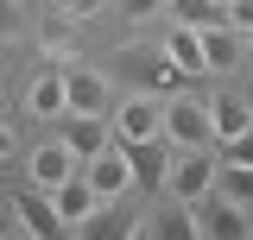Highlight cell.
Returning <instances> with one entry per match:
<instances>
[{
	"mask_svg": "<svg viewBox=\"0 0 253 240\" xmlns=\"http://www.w3.org/2000/svg\"><path fill=\"white\" fill-rule=\"evenodd\" d=\"M165 190L177 202H203L215 190V158H209V146H177V158L165 164Z\"/></svg>",
	"mask_w": 253,
	"mask_h": 240,
	"instance_id": "6da1fadb",
	"label": "cell"
},
{
	"mask_svg": "<svg viewBox=\"0 0 253 240\" xmlns=\"http://www.w3.org/2000/svg\"><path fill=\"white\" fill-rule=\"evenodd\" d=\"M165 133V108L152 95H133V101H114L108 108V139L126 146V139H158Z\"/></svg>",
	"mask_w": 253,
	"mask_h": 240,
	"instance_id": "7a4b0ae2",
	"label": "cell"
},
{
	"mask_svg": "<svg viewBox=\"0 0 253 240\" xmlns=\"http://www.w3.org/2000/svg\"><path fill=\"white\" fill-rule=\"evenodd\" d=\"M190 221H196V234L203 240H241V234H253V221H247V209L241 202H228V196H203V202H190Z\"/></svg>",
	"mask_w": 253,
	"mask_h": 240,
	"instance_id": "3957f363",
	"label": "cell"
},
{
	"mask_svg": "<svg viewBox=\"0 0 253 240\" xmlns=\"http://www.w3.org/2000/svg\"><path fill=\"white\" fill-rule=\"evenodd\" d=\"M13 209H19V234H32V240H57V234H70L63 228V215H57V202H51V190H19L13 196Z\"/></svg>",
	"mask_w": 253,
	"mask_h": 240,
	"instance_id": "277c9868",
	"label": "cell"
},
{
	"mask_svg": "<svg viewBox=\"0 0 253 240\" xmlns=\"http://www.w3.org/2000/svg\"><path fill=\"white\" fill-rule=\"evenodd\" d=\"M165 139H171V146H209V139H215V126H209V108L177 95V101L165 108Z\"/></svg>",
	"mask_w": 253,
	"mask_h": 240,
	"instance_id": "5b68a950",
	"label": "cell"
},
{
	"mask_svg": "<svg viewBox=\"0 0 253 240\" xmlns=\"http://www.w3.org/2000/svg\"><path fill=\"white\" fill-rule=\"evenodd\" d=\"M63 95H70V114H108V108H114L108 82H101L95 70H83L76 57L63 63Z\"/></svg>",
	"mask_w": 253,
	"mask_h": 240,
	"instance_id": "8992f818",
	"label": "cell"
},
{
	"mask_svg": "<svg viewBox=\"0 0 253 240\" xmlns=\"http://www.w3.org/2000/svg\"><path fill=\"white\" fill-rule=\"evenodd\" d=\"M51 202H57V215H63V228L76 234V228H89L95 221V209H101V196H95V183L76 171V177H63L57 190H51Z\"/></svg>",
	"mask_w": 253,
	"mask_h": 240,
	"instance_id": "52a82bcc",
	"label": "cell"
},
{
	"mask_svg": "<svg viewBox=\"0 0 253 240\" xmlns=\"http://www.w3.org/2000/svg\"><path fill=\"white\" fill-rule=\"evenodd\" d=\"M57 120H63V133H57V139L76 152V164H89L101 146H114V139H108V114H70V108H63Z\"/></svg>",
	"mask_w": 253,
	"mask_h": 240,
	"instance_id": "ba28073f",
	"label": "cell"
},
{
	"mask_svg": "<svg viewBox=\"0 0 253 240\" xmlns=\"http://www.w3.org/2000/svg\"><path fill=\"white\" fill-rule=\"evenodd\" d=\"M83 177L95 183V196H101V202H108V196H121L126 183H133V171H126V152H121V146H101L89 164H83Z\"/></svg>",
	"mask_w": 253,
	"mask_h": 240,
	"instance_id": "9c48e42d",
	"label": "cell"
},
{
	"mask_svg": "<svg viewBox=\"0 0 253 240\" xmlns=\"http://www.w3.org/2000/svg\"><path fill=\"white\" fill-rule=\"evenodd\" d=\"M76 171H83V164H76V152L63 146V139H51V146L32 152V183H38V190H57V183L76 177Z\"/></svg>",
	"mask_w": 253,
	"mask_h": 240,
	"instance_id": "30bf717a",
	"label": "cell"
},
{
	"mask_svg": "<svg viewBox=\"0 0 253 240\" xmlns=\"http://www.w3.org/2000/svg\"><path fill=\"white\" fill-rule=\"evenodd\" d=\"M126 171H133V183H165V164H171V152H165V133L158 139H126Z\"/></svg>",
	"mask_w": 253,
	"mask_h": 240,
	"instance_id": "8fae6325",
	"label": "cell"
},
{
	"mask_svg": "<svg viewBox=\"0 0 253 240\" xmlns=\"http://www.w3.org/2000/svg\"><path fill=\"white\" fill-rule=\"evenodd\" d=\"M165 57L177 63L184 76H209V57H203V32H196V26H171V38H165Z\"/></svg>",
	"mask_w": 253,
	"mask_h": 240,
	"instance_id": "7c38bea8",
	"label": "cell"
},
{
	"mask_svg": "<svg viewBox=\"0 0 253 240\" xmlns=\"http://www.w3.org/2000/svg\"><path fill=\"white\" fill-rule=\"evenodd\" d=\"M63 108H70V95H63V70H44V76L26 89V114H32V120H57Z\"/></svg>",
	"mask_w": 253,
	"mask_h": 240,
	"instance_id": "4fadbf2b",
	"label": "cell"
},
{
	"mask_svg": "<svg viewBox=\"0 0 253 240\" xmlns=\"http://www.w3.org/2000/svg\"><path fill=\"white\" fill-rule=\"evenodd\" d=\"M209 126H215V139H241V133H253V108L241 95H215L209 101Z\"/></svg>",
	"mask_w": 253,
	"mask_h": 240,
	"instance_id": "5bb4252c",
	"label": "cell"
},
{
	"mask_svg": "<svg viewBox=\"0 0 253 240\" xmlns=\"http://www.w3.org/2000/svg\"><path fill=\"white\" fill-rule=\"evenodd\" d=\"M215 196L253 209V164H228V158H215Z\"/></svg>",
	"mask_w": 253,
	"mask_h": 240,
	"instance_id": "9a60e30c",
	"label": "cell"
},
{
	"mask_svg": "<svg viewBox=\"0 0 253 240\" xmlns=\"http://www.w3.org/2000/svg\"><path fill=\"white\" fill-rule=\"evenodd\" d=\"M165 6H171V19H177V26H228V0H165Z\"/></svg>",
	"mask_w": 253,
	"mask_h": 240,
	"instance_id": "2e32d148",
	"label": "cell"
},
{
	"mask_svg": "<svg viewBox=\"0 0 253 240\" xmlns=\"http://www.w3.org/2000/svg\"><path fill=\"white\" fill-rule=\"evenodd\" d=\"M203 57H209V70H234V63H241L234 26H203Z\"/></svg>",
	"mask_w": 253,
	"mask_h": 240,
	"instance_id": "e0dca14e",
	"label": "cell"
},
{
	"mask_svg": "<svg viewBox=\"0 0 253 240\" xmlns=\"http://www.w3.org/2000/svg\"><path fill=\"white\" fill-rule=\"evenodd\" d=\"M133 70H139V82H146V89H177V82H184V70L165 57V51H158V57H152V51H139Z\"/></svg>",
	"mask_w": 253,
	"mask_h": 240,
	"instance_id": "ac0fdd59",
	"label": "cell"
},
{
	"mask_svg": "<svg viewBox=\"0 0 253 240\" xmlns=\"http://www.w3.org/2000/svg\"><path fill=\"white\" fill-rule=\"evenodd\" d=\"M38 51H44L51 63H70V57H76V38H70L63 26H44V38H38Z\"/></svg>",
	"mask_w": 253,
	"mask_h": 240,
	"instance_id": "d6986e66",
	"label": "cell"
},
{
	"mask_svg": "<svg viewBox=\"0 0 253 240\" xmlns=\"http://www.w3.org/2000/svg\"><path fill=\"white\" fill-rule=\"evenodd\" d=\"M221 158H228V164H253V133H241V139H221Z\"/></svg>",
	"mask_w": 253,
	"mask_h": 240,
	"instance_id": "ffe728a7",
	"label": "cell"
},
{
	"mask_svg": "<svg viewBox=\"0 0 253 240\" xmlns=\"http://www.w3.org/2000/svg\"><path fill=\"white\" fill-rule=\"evenodd\" d=\"M19 19H26V13H19V0H0V38H13Z\"/></svg>",
	"mask_w": 253,
	"mask_h": 240,
	"instance_id": "44dd1931",
	"label": "cell"
},
{
	"mask_svg": "<svg viewBox=\"0 0 253 240\" xmlns=\"http://www.w3.org/2000/svg\"><path fill=\"white\" fill-rule=\"evenodd\" d=\"M158 6H165V0H121V13H126V19H152Z\"/></svg>",
	"mask_w": 253,
	"mask_h": 240,
	"instance_id": "7402d4cb",
	"label": "cell"
},
{
	"mask_svg": "<svg viewBox=\"0 0 253 240\" xmlns=\"http://www.w3.org/2000/svg\"><path fill=\"white\" fill-rule=\"evenodd\" d=\"M13 152H19V139H13V126H6V120H0V164H6V158H13Z\"/></svg>",
	"mask_w": 253,
	"mask_h": 240,
	"instance_id": "603a6c76",
	"label": "cell"
},
{
	"mask_svg": "<svg viewBox=\"0 0 253 240\" xmlns=\"http://www.w3.org/2000/svg\"><path fill=\"white\" fill-rule=\"evenodd\" d=\"M63 6H70V13H95L101 0H63Z\"/></svg>",
	"mask_w": 253,
	"mask_h": 240,
	"instance_id": "cb8c5ba5",
	"label": "cell"
},
{
	"mask_svg": "<svg viewBox=\"0 0 253 240\" xmlns=\"http://www.w3.org/2000/svg\"><path fill=\"white\" fill-rule=\"evenodd\" d=\"M247 44H253V32H247Z\"/></svg>",
	"mask_w": 253,
	"mask_h": 240,
	"instance_id": "d4e9b609",
	"label": "cell"
},
{
	"mask_svg": "<svg viewBox=\"0 0 253 240\" xmlns=\"http://www.w3.org/2000/svg\"><path fill=\"white\" fill-rule=\"evenodd\" d=\"M247 215H253V209H247Z\"/></svg>",
	"mask_w": 253,
	"mask_h": 240,
	"instance_id": "484cf974",
	"label": "cell"
}]
</instances>
